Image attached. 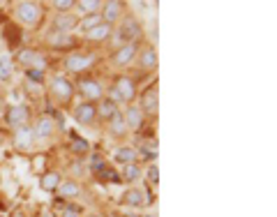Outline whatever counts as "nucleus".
<instances>
[{
	"label": "nucleus",
	"mask_w": 277,
	"mask_h": 217,
	"mask_svg": "<svg viewBox=\"0 0 277 217\" xmlns=\"http://www.w3.org/2000/svg\"><path fill=\"white\" fill-rule=\"evenodd\" d=\"M97 174H99V178H106L111 183H120V176L116 171H111V169H106L104 164H102V169H97Z\"/></svg>",
	"instance_id": "29"
},
{
	"label": "nucleus",
	"mask_w": 277,
	"mask_h": 217,
	"mask_svg": "<svg viewBox=\"0 0 277 217\" xmlns=\"http://www.w3.org/2000/svg\"><path fill=\"white\" fill-rule=\"evenodd\" d=\"M53 5H56V7H58V10H60V14H65L67 10H72V7L76 5V3H74V0H56Z\"/></svg>",
	"instance_id": "30"
},
{
	"label": "nucleus",
	"mask_w": 277,
	"mask_h": 217,
	"mask_svg": "<svg viewBox=\"0 0 277 217\" xmlns=\"http://www.w3.org/2000/svg\"><path fill=\"white\" fill-rule=\"evenodd\" d=\"M95 118H97V106H95V104L83 102L74 108V120L81 123V125H88V123H92Z\"/></svg>",
	"instance_id": "5"
},
{
	"label": "nucleus",
	"mask_w": 277,
	"mask_h": 217,
	"mask_svg": "<svg viewBox=\"0 0 277 217\" xmlns=\"http://www.w3.org/2000/svg\"><path fill=\"white\" fill-rule=\"evenodd\" d=\"M17 148L19 150H26V148H30V143H33V130H28L26 125L23 127H17Z\"/></svg>",
	"instance_id": "18"
},
{
	"label": "nucleus",
	"mask_w": 277,
	"mask_h": 217,
	"mask_svg": "<svg viewBox=\"0 0 277 217\" xmlns=\"http://www.w3.org/2000/svg\"><path fill=\"white\" fill-rule=\"evenodd\" d=\"M70 148H72V152H76V155H83V152H88V141H86V139H81V136L72 134Z\"/></svg>",
	"instance_id": "26"
},
{
	"label": "nucleus",
	"mask_w": 277,
	"mask_h": 217,
	"mask_svg": "<svg viewBox=\"0 0 277 217\" xmlns=\"http://www.w3.org/2000/svg\"><path fill=\"white\" fill-rule=\"evenodd\" d=\"M58 192L63 199H74V196H79L81 187H79V183H74V180H65V183L58 185Z\"/></svg>",
	"instance_id": "20"
},
{
	"label": "nucleus",
	"mask_w": 277,
	"mask_h": 217,
	"mask_svg": "<svg viewBox=\"0 0 277 217\" xmlns=\"http://www.w3.org/2000/svg\"><path fill=\"white\" fill-rule=\"evenodd\" d=\"M143 114H155L157 111V86H148L141 92V106Z\"/></svg>",
	"instance_id": "6"
},
{
	"label": "nucleus",
	"mask_w": 277,
	"mask_h": 217,
	"mask_svg": "<svg viewBox=\"0 0 277 217\" xmlns=\"http://www.w3.org/2000/svg\"><path fill=\"white\" fill-rule=\"evenodd\" d=\"M7 123L14 127H23L26 125V120L30 118V108L26 106V104H12L10 108H7V114H5Z\"/></svg>",
	"instance_id": "3"
},
{
	"label": "nucleus",
	"mask_w": 277,
	"mask_h": 217,
	"mask_svg": "<svg viewBox=\"0 0 277 217\" xmlns=\"http://www.w3.org/2000/svg\"><path fill=\"white\" fill-rule=\"evenodd\" d=\"M118 17H120V3H116V0L106 3V5H104V10H102V21L111 26V23H114Z\"/></svg>",
	"instance_id": "17"
},
{
	"label": "nucleus",
	"mask_w": 277,
	"mask_h": 217,
	"mask_svg": "<svg viewBox=\"0 0 277 217\" xmlns=\"http://www.w3.org/2000/svg\"><path fill=\"white\" fill-rule=\"evenodd\" d=\"M114 157H116V162H120V164H123V167H125V164H134V162H136V157H139V152H136L134 148L125 146V148H118V150L114 152Z\"/></svg>",
	"instance_id": "15"
},
{
	"label": "nucleus",
	"mask_w": 277,
	"mask_h": 217,
	"mask_svg": "<svg viewBox=\"0 0 277 217\" xmlns=\"http://www.w3.org/2000/svg\"><path fill=\"white\" fill-rule=\"evenodd\" d=\"M109 123H111V132H114V134H116V136H123V134H125V132H127V125H125V118H123V116H120V114H116V116H114V118H111V120H109Z\"/></svg>",
	"instance_id": "24"
},
{
	"label": "nucleus",
	"mask_w": 277,
	"mask_h": 217,
	"mask_svg": "<svg viewBox=\"0 0 277 217\" xmlns=\"http://www.w3.org/2000/svg\"><path fill=\"white\" fill-rule=\"evenodd\" d=\"M28 79H33V81H42V72H37V70H28Z\"/></svg>",
	"instance_id": "32"
},
{
	"label": "nucleus",
	"mask_w": 277,
	"mask_h": 217,
	"mask_svg": "<svg viewBox=\"0 0 277 217\" xmlns=\"http://www.w3.org/2000/svg\"><path fill=\"white\" fill-rule=\"evenodd\" d=\"M136 56V44H123L114 56V63L116 65H127L132 58Z\"/></svg>",
	"instance_id": "13"
},
{
	"label": "nucleus",
	"mask_w": 277,
	"mask_h": 217,
	"mask_svg": "<svg viewBox=\"0 0 277 217\" xmlns=\"http://www.w3.org/2000/svg\"><path fill=\"white\" fill-rule=\"evenodd\" d=\"M99 23H102V14H99V12H92V14H86L81 21L76 23V28L83 30V33H90L92 28H97Z\"/></svg>",
	"instance_id": "14"
},
{
	"label": "nucleus",
	"mask_w": 277,
	"mask_h": 217,
	"mask_svg": "<svg viewBox=\"0 0 277 217\" xmlns=\"http://www.w3.org/2000/svg\"><path fill=\"white\" fill-rule=\"evenodd\" d=\"M63 217H79V215H76L74 210H65V212H63Z\"/></svg>",
	"instance_id": "33"
},
{
	"label": "nucleus",
	"mask_w": 277,
	"mask_h": 217,
	"mask_svg": "<svg viewBox=\"0 0 277 217\" xmlns=\"http://www.w3.org/2000/svg\"><path fill=\"white\" fill-rule=\"evenodd\" d=\"M76 23H79V19L74 17V14H70V12H65V14H58L53 21V30H58V33H70L72 28H76Z\"/></svg>",
	"instance_id": "8"
},
{
	"label": "nucleus",
	"mask_w": 277,
	"mask_h": 217,
	"mask_svg": "<svg viewBox=\"0 0 277 217\" xmlns=\"http://www.w3.org/2000/svg\"><path fill=\"white\" fill-rule=\"evenodd\" d=\"M17 17L21 19L23 23L33 26V23H37V19H39V5L37 3H19Z\"/></svg>",
	"instance_id": "4"
},
{
	"label": "nucleus",
	"mask_w": 277,
	"mask_h": 217,
	"mask_svg": "<svg viewBox=\"0 0 277 217\" xmlns=\"http://www.w3.org/2000/svg\"><path fill=\"white\" fill-rule=\"evenodd\" d=\"M51 132H53V120H51L49 116H42V118L35 123L33 136H37V139H49Z\"/></svg>",
	"instance_id": "11"
},
{
	"label": "nucleus",
	"mask_w": 277,
	"mask_h": 217,
	"mask_svg": "<svg viewBox=\"0 0 277 217\" xmlns=\"http://www.w3.org/2000/svg\"><path fill=\"white\" fill-rule=\"evenodd\" d=\"M60 183H63V180H60V174H58V171H49V174H44L42 180H39L42 190H46V192L58 190V185H60Z\"/></svg>",
	"instance_id": "19"
},
{
	"label": "nucleus",
	"mask_w": 277,
	"mask_h": 217,
	"mask_svg": "<svg viewBox=\"0 0 277 217\" xmlns=\"http://www.w3.org/2000/svg\"><path fill=\"white\" fill-rule=\"evenodd\" d=\"M148 180H150L152 185L159 183V169H157V164H150V169H148Z\"/></svg>",
	"instance_id": "31"
},
{
	"label": "nucleus",
	"mask_w": 277,
	"mask_h": 217,
	"mask_svg": "<svg viewBox=\"0 0 277 217\" xmlns=\"http://www.w3.org/2000/svg\"><path fill=\"white\" fill-rule=\"evenodd\" d=\"M12 79V60L7 58H0V81H10Z\"/></svg>",
	"instance_id": "27"
},
{
	"label": "nucleus",
	"mask_w": 277,
	"mask_h": 217,
	"mask_svg": "<svg viewBox=\"0 0 277 217\" xmlns=\"http://www.w3.org/2000/svg\"><path fill=\"white\" fill-rule=\"evenodd\" d=\"M141 35V26L136 19H125V21L120 23L118 28V42H127V44H134V39Z\"/></svg>",
	"instance_id": "1"
},
{
	"label": "nucleus",
	"mask_w": 277,
	"mask_h": 217,
	"mask_svg": "<svg viewBox=\"0 0 277 217\" xmlns=\"http://www.w3.org/2000/svg\"><path fill=\"white\" fill-rule=\"evenodd\" d=\"M139 65H141L143 70H155V67H157V53L152 51V46H146V49L141 51V60H139Z\"/></svg>",
	"instance_id": "21"
},
{
	"label": "nucleus",
	"mask_w": 277,
	"mask_h": 217,
	"mask_svg": "<svg viewBox=\"0 0 277 217\" xmlns=\"http://www.w3.org/2000/svg\"><path fill=\"white\" fill-rule=\"evenodd\" d=\"M76 7H79V10L83 12V17H86V14H92V12L97 10L99 3L97 0H81V3H76Z\"/></svg>",
	"instance_id": "28"
},
{
	"label": "nucleus",
	"mask_w": 277,
	"mask_h": 217,
	"mask_svg": "<svg viewBox=\"0 0 277 217\" xmlns=\"http://www.w3.org/2000/svg\"><path fill=\"white\" fill-rule=\"evenodd\" d=\"M51 90H53V95L58 99H70L74 88H72V83L67 81L65 76H56L53 81H51Z\"/></svg>",
	"instance_id": "7"
},
{
	"label": "nucleus",
	"mask_w": 277,
	"mask_h": 217,
	"mask_svg": "<svg viewBox=\"0 0 277 217\" xmlns=\"http://www.w3.org/2000/svg\"><path fill=\"white\" fill-rule=\"evenodd\" d=\"M88 65H90V58H88V56L72 53V56H67V58H65V67L70 72H83Z\"/></svg>",
	"instance_id": "12"
},
{
	"label": "nucleus",
	"mask_w": 277,
	"mask_h": 217,
	"mask_svg": "<svg viewBox=\"0 0 277 217\" xmlns=\"http://www.w3.org/2000/svg\"><path fill=\"white\" fill-rule=\"evenodd\" d=\"M125 125H127V130H139L141 127V123H143V111L139 106H130L125 111Z\"/></svg>",
	"instance_id": "10"
},
{
	"label": "nucleus",
	"mask_w": 277,
	"mask_h": 217,
	"mask_svg": "<svg viewBox=\"0 0 277 217\" xmlns=\"http://www.w3.org/2000/svg\"><path fill=\"white\" fill-rule=\"evenodd\" d=\"M141 176V169H139V164H125L123 167V180H127V183H132V180H136Z\"/></svg>",
	"instance_id": "25"
},
{
	"label": "nucleus",
	"mask_w": 277,
	"mask_h": 217,
	"mask_svg": "<svg viewBox=\"0 0 277 217\" xmlns=\"http://www.w3.org/2000/svg\"><path fill=\"white\" fill-rule=\"evenodd\" d=\"M109 35H111V26H109V23H104V21H102L97 28H92L90 33H88V37L95 39V42H99V39H106Z\"/></svg>",
	"instance_id": "23"
},
{
	"label": "nucleus",
	"mask_w": 277,
	"mask_h": 217,
	"mask_svg": "<svg viewBox=\"0 0 277 217\" xmlns=\"http://www.w3.org/2000/svg\"><path fill=\"white\" fill-rule=\"evenodd\" d=\"M109 217H120V215H118V212H109Z\"/></svg>",
	"instance_id": "34"
},
{
	"label": "nucleus",
	"mask_w": 277,
	"mask_h": 217,
	"mask_svg": "<svg viewBox=\"0 0 277 217\" xmlns=\"http://www.w3.org/2000/svg\"><path fill=\"white\" fill-rule=\"evenodd\" d=\"M136 95L134 90V81L132 79H127V76H120L118 81H116L114 86V102L116 99H123V102H132Z\"/></svg>",
	"instance_id": "2"
},
{
	"label": "nucleus",
	"mask_w": 277,
	"mask_h": 217,
	"mask_svg": "<svg viewBox=\"0 0 277 217\" xmlns=\"http://www.w3.org/2000/svg\"><path fill=\"white\" fill-rule=\"evenodd\" d=\"M146 192H141V190H127L125 192V196H123V203L125 206H132V208H139V206H143L146 203Z\"/></svg>",
	"instance_id": "16"
},
{
	"label": "nucleus",
	"mask_w": 277,
	"mask_h": 217,
	"mask_svg": "<svg viewBox=\"0 0 277 217\" xmlns=\"http://www.w3.org/2000/svg\"><path fill=\"white\" fill-rule=\"evenodd\" d=\"M116 114H118V106L114 99H102V104L97 106V116H102V120H111Z\"/></svg>",
	"instance_id": "22"
},
{
	"label": "nucleus",
	"mask_w": 277,
	"mask_h": 217,
	"mask_svg": "<svg viewBox=\"0 0 277 217\" xmlns=\"http://www.w3.org/2000/svg\"><path fill=\"white\" fill-rule=\"evenodd\" d=\"M12 217H23V215H21V212H14V215H12Z\"/></svg>",
	"instance_id": "35"
},
{
	"label": "nucleus",
	"mask_w": 277,
	"mask_h": 217,
	"mask_svg": "<svg viewBox=\"0 0 277 217\" xmlns=\"http://www.w3.org/2000/svg\"><path fill=\"white\" fill-rule=\"evenodd\" d=\"M79 90H81L86 97H90V99H99V97H102V83H97L95 79H83V81H79Z\"/></svg>",
	"instance_id": "9"
}]
</instances>
